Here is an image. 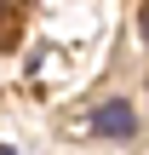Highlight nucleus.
<instances>
[{
	"instance_id": "obj_1",
	"label": "nucleus",
	"mask_w": 149,
	"mask_h": 155,
	"mask_svg": "<svg viewBox=\"0 0 149 155\" xmlns=\"http://www.w3.org/2000/svg\"><path fill=\"white\" fill-rule=\"evenodd\" d=\"M132 132H138L132 104H103V109H92V138H132Z\"/></svg>"
},
{
	"instance_id": "obj_2",
	"label": "nucleus",
	"mask_w": 149,
	"mask_h": 155,
	"mask_svg": "<svg viewBox=\"0 0 149 155\" xmlns=\"http://www.w3.org/2000/svg\"><path fill=\"white\" fill-rule=\"evenodd\" d=\"M138 23H144V40H149V0H144V17H138Z\"/></svg>"
},
{
	"instance_id": "obj_3",
	"label": "nucleus",
	"mask_w": 149,
	"mask_h": 155,
	"mask_svg": "<svg viewBox=\"0 0 149 155\" xmlns=\"http://www.w3.org/2000/svg\"><path fill=\"white\" fill-rule=\"evenodd\" d=\"M0 155H11V150H0Z\"/></svg>"
}]
</instances>
